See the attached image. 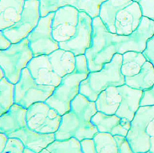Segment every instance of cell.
Returning <instances> with one entry per match:
<instances>
[{
	"label": "cell",
	"instance_id": "1",
	"mask_svg": "<svg viewBox=\"0 0 154 153\" xmlns=\"http://www.w3.org/2000/svg\"><path fill=\"white\" fill-rule=\"evenodd\" d=\"M154 35V21L142 17L137 29L129 35H119L108 31L100 17L92 20L91 43L85 55L90 72H98L111 62L116 54L128 51L142 53L147 40Z\"/></svg>",
	"mask_w": 154,
	"mask_h": 153
},
{
	"label": "cell",
	"instance_id": "2",
	"mask_svg": "<svg viewBox=\"0 0 154 153\" xmlns=\"http://www.w3.org/2000/svg\"><path fill=\"white\" fill-rule=\"evenodd\" d=\"M97 112L95 102L79 93L71 103V109L62 116L58 130L55 133L58 140L75 137L79 141L93 138L98 132L91 118Z\"/></svg>",
	"mask_w": 154,
	"mask_h": 153
},
{
	"label": "cell",
	"instance_id": "3",
	"mask_svg": "<svg viewBox=\"0 0 154 153\" xmlns=\"http://www.w3.org/2000/svg\"><path fill=\"white\" fill-rule=\"evenodd\" d=\"M75 64L74 55L59 48L48 55L33 57L27 68L38 84L56 87L63 77L73 72Z\"/></svg>",
	"mask_w": 154,
	"mask_h": 153
},
{
	"label": "cell",
	"instance_id": "4",
	"mask_svg": "<svg viewBox=\"0 0 154 153\" xmlns=\"http://www.w3.org/2000/svg\"><path fill=\"white\" fill-rule=\"evenodd\" d=\"M99 17L109 32L129 35L137 29L143 15L132 0H108L101 5Z\"/></svg>",
	"mask_w": 154,
	"mask_h": 153
},
{
	"label": "cell",
	"instance_id": "5",
	"mask_svg": "<svg viewBox=\"0 0 154 153\" xmlns=\"http://www.w3.org/2000/svg\"><path fill=\"white\" fill-rule=\"evenodd\" d=\"M75 58L73 72L62 78L60 84L45 102L62 116L70 110L71 102L80 93L81 82L90 73L85 54L75 56Z\"/></svg>",
	"mask_w": 154,
	"mask_h": 153
},
{
	"label": "cell",
	"instance_id": "6",
	"mask_svg": "<svg viewBox=\"0 0 154 153\" xmlns=\"http://www.w3.org/2000/svg\"><path fill=\"white\" fill-rule=\"evenodd\" d=\"M122 55L116 54L109 63L105 64L98 72H90L80 85V93L95 102L101 92L109 86L125 84V76L121 72Z\"/></svg>",
	"mask_w": 154,
	"mask_h": 153
},
{
	"label": "cell",
	"instance_id": "7",
	"mask_svg": "<svg viewBox=\"0 0 154 153\" xmlns=\"http://www.w3.org/2000/svg\"><path fill=\"white\" fill-rule=\"evenodd\" d=\"M134 153H154V105L140 106L126 136Z\"/></svg>",
	"mask_w": 154,
	"mask_h": 153
},
{
	"label": "cell",
	"instance_id": "8",
	"mask_svg": "<svg viewBox=\"0 0 154 153\" xmlns=\"http://www.w3.org/2000/svg\"><path fill=\"white\" fill-rule=\"evenodd\" d=\"M34 57L27 38L12 44L8 49L0 50V66L5 77L14 84L17 83L21 72Z\"/></svg>",
	"mask_w": 154,
	"mask_h": 153
},
{
	"label": "cell",
	"instance_id": "9",
	"mask_svg": "<svg viewBox=\"0 0 154 153\" xmlns=\"http://www.w3.org/2000/svg\"><path fill=\"white\" fill-rule=\"evenodd\" d=\"M55 89L54 86L38 84L26 67L15 85V103L28 109L36 103L45 102Z\"/></svg>",
	"mask_w": 154,
	"mask_h": 153
},
{
	"label": "cell",
	"instance_id": "10",
	"mask_svg": "<svg viewBox=\"0 0 154 153\" xmlns=\"http://www.w3.org/2000/svg\"><path fill=\"white\" fill-rule=\"evenodd\" d=\"M62 116L45 102L36 103L27 110L28 127L41 134L55 133L59 128Z\"/></svg>",
	"mask_w": 154,
	"mask_h": 153
},
{
	"label": "cell",
	"instance_id": "11",
	"mask_svg": "<svg viewBox=\"0 0 154 153\" xmlns=\"http://www.w3.org/2000/svg\"><path fill=\"white\" fill-rule=\"evenodd\" d=\"M54 12L40 17L37 26L27 37L34 57L48 55L59 47V43L52 34V23Z\"/></svg>",
	"mask_w": 154,
	"mask_h": 153
},
{
	"label": "cell",
	"instance_id": "12",
	"mask_svg": "<svg viewBox=\"0 0 154 153\" xmlns=\"http://www.w3.org/2000/svg\"><path fill=\"white\" fill-rule=\"evenodd\" d=\"M39 0L25 1L21 19L17 23L2 31L12 44L26 38L37 26L40 17Z\"/></svg>",
	"mask_w": 154,
	"mask_h": 153
},
{
	"label": "cell",
	"instance_id": "13",
	"mask_svg": "<svg viewBox=\"0 0 154 153\" xmlns=\"http://www.w3.org/2000/svg\"><path fill=\"white\" fill-rule=\"evenodd\" d=\"M79 11L71 6L59 8L54 12L52 23V34L58 43L66 42L75 34L79 20Z\"/></svg>",
	"mask_w": 154,
	"mask_h": 153
},
{
	"label": "cell",
	"instance_id": "14",
	"mask_svg": "<svg viewBox=\"0 0 154 153\" xmlns=\"http://www.w3.org/2000/svg\"><path fill=\"white\" fill-rule=\"evenodd\" d=\"M92 20L87 13L79 11V20L75 34L67 41L59 43L60 49L71 52L75 56L85 54L91 43Z\"/></svg>",
	"mask_w": 154,
	"mask_h": 153
},
{
	"label": "cell",
	"instance_id": "15",
	"mask_svg": "<svg viewBox=\"0 0 154 153\" xmlns=\"http://www.w3.org/2000/svg\"><path fill=\"white\" fill-rule=\"evenodd\" d=\"M108 0H39L40 16L44 17L59 8L71 6L79 11H84L92 18L99 17L103 3Z\"/></svg>",
	"mask_w": 154,
	"mask_h": 153
},
{
	"label": "cell",
	"instance_id": "16",
	"mask_svg": "<svg viewBox=\"0 0 154 153\" xmlns=\"http://www.w3.org/2000/svg\"><path fill=\"white\" fill-rule=\"evenodd\" d=\"M92 123L99 132H107L112 135L126 137L131 127V121L117 115H108L97 112L91 118Z\"/></svg>",
	"mask_w": 154,
	"mask_h": 153
},
{
	"label": "cell",
	"instance_id": "17",
	"mask_svg": "<svg viewBox=\"0 0 154 153\" xmlns=\"http://www.w3.org/2000/svg\"><path fill=\"white\" fill-rule=\"evenodd\" d=\"M122 100L115 115L131 121L140 107L143 91L131 88L127 84L117 87Z\"/></svg>",
	"mask_w": 154,
	"mask_h": 153
},
{
	"label": "cell",
	"instance_id": "18",
	"mask_svg": "<svg viewBox=\"0 0 154 153\" xmlns=\"http://www.w3.org/2000/svg\"><path fill=\"white\" fill-rule=\"evenodd\" d=\"M9 137H16L22 141L26 147L40 153L55 140V133L41 134L30 129L27 125L7 135Z\"/></svg>",
	"mask_w": 154,
	"mask_h": 153
},
{
	"label": "cell",
	"instance_id": "19",
	"mask_svg": "<svg viewBox=\"0 0 154 153\" xmlns=\"http://www.w3.org/2000/svg\"><path fill=\"white\" fill-rule=\"evenodd\" d=\"M27 109L14 103L0 117V132L8 135L27 125Z\"/></svg>",
	"mask_w": 154,
	"mask_h": 153
},
{
	"label": "cell",
	"instance_id": "20",
	"mask_svg": "<svg viewBox=\"0 0 154 153\" xmlns=\"http://www.w3.org/2000/svg\"><path fill=\"white\" fill-rule=\"evenodd\" d=\"M25 0H1L0 30L12 26L20 21Z\"/></svg>",
	"mask_w": 154,
	"mask_h": 153
},
{
	"label": "cell",
	"instance_id": "21",
	"mask_svg": "<svg viewBox=\"0 0 154 153\" xmlns=\"http://www.w3.org/2000/svg\"><path fill=\"white\" fill-rule=\"evenodd\" d=\"M122 100L117 87L109 86L100 93L95 101L97 112L114 115Z\"/></svg>",
	"mask_w": 154,
	"mask_h": 153
},
{
	"label": "cell",
	"instance_id": "22",
	"mask_svg": "<svg viewBox=\"0 0 154 153\" xmlns=\"http://www.w3.org/2000/svg\"><path fill=\"white\" fill-rule=\"evenodd\" d=\"M125 84L131 88L143 91L151 89L154 85V67L147 61L138 74L133 76L125 77Z\"/></svg>",
	"mask_w": 154,
	"mask_h": 153
},
{
	"label": "cell",
	"instance_id": "23",
	"mask_svg": "<svg viewBox=\"0 0 154 153\" xmlns=\"http://www.w3.org/2000/svg\"><path fill=\"white\" fill-rule=\"evenodd\" d=\"M147 60L142 53L128 51L122 55L121 72L125 77H130L139 73Z\"/></svg>",
	"mask_w": 154,
	"mask_h": 153
},
{
	"label": "cell",
	"instance_id": "24",
	"mask_svg": "<svg viewBox=\"0 0 154 153\" xmlns=\"http://www.w3.org/2000/svg\"><path fill=\"white\" fill-rule=\"evenodd\" d=\"M82 153L80 141L75 137L62 140L55 139L40 153Z\"/></svg>",
	"mask_w": 154,
	"mask_h": 153
},
{
	"label": "cell",
	"instance_id": "25",
	"mask_svg": "<svg viewBox=\"0 0 154 153\" xmlns=\"http://www.w3.org/2000/svg\"><path fill=\"white\" fill-rule=\"evenodd\" d=\"M15 85L5 77L0 80V116L15 103Z\"/></svg>",
	"mask_w": 154,
	"mask_h": 153
},
{
	"label": "cell",
	"instance_id": "26",
	"mask_svg": "<svg viewBox=\"0 0 154 153\" xmlns=\"http://www.w3.org/2000/svg\"><path fill=\"white\" fill-rule=\"evenodd\" d=\"M93 139L97 153H118L116 140L110 133L98 131Z\"/></svg>",
	"mask_w": 154,
	"mask_h": 153
},
{
	"label": "cell",
	"instance_id": "27",
	"mask_svg": "<svg viewBox=\"0 0 154 153\" xmlns=\"http://www.w3.org/2000/svg\"><path fill=\"white\" fill-rule=\"evenodd\" d=\"M25 147L21 140L16 137H9L2 153H22Z\"/></svg>",
	"mask_w": 154,
	"mask_h": 153
},
{
	"label": "cell",
	"instance_id": "28",
	"mask_svg": "<svg viewBox=\"0 0 154 153\" xmlns=\"http://www.w3.org/2000/svg\"><path fill=\"white\" fill-rule=\"evenodd\" d=\"M139 5L143 17L154 21V0H132Z\"/></svg>",
	"mask_w": 154,
	"mask_h": 153
},
{
	"label": "cell",
	"instance_id": "29",
	"mask_svg": "<svg viewBox=\"0 0 154 153\" xmlns=\"http://www.w3.org/2000/svg\"><path fill=\"white\" fill-rule=\"evenodd\" d=\"M118 148V153H133L126 137L121 135L113 136Z\"/></svg>",
	"mask_w": 154,
	"mask_h": 153
},
{
	"label": "cell",
	"instance_id": "30",
	"mask_svg": "<svg viewBox=\"0 0 154 153\" xmlns=\"http://www.w3.org/2000/svg\"><path fill=\"white\" fill-rule=\"evenodd\" d=\"M142 54L147 61L150 62L154 67V35L147 41L146 49Z\"/></svg>",
	"mask_w": 154,
	"mask_h": 153
},
{
	"label": "cell",
	"instance_id": "31",
	"mask_svg": "<svg viewBox=\"0 0 154 153\" xmlns=\"http://www.w3.org/2000/svg\"><path fill=\"white\" fill-rule=\"evenodd\" d=\"M82 153H97L93 138H85L80 141Z\"/></svg>",
	"mask_w": 154,
	"mask_h": 153
},
{
	"label": "cell",
	"instance_id": "32",
	"mask_svg": "<svg viewBox=\"0 0 154 153\" xmlns=\"http://www.w3.org/2000/svg\"><path fill=\"white\" fill-rule=\"evenodd\" d=\"M154 105V85L151 89L143 91L140 106Z\"/></svg>",
	"mask_w": 154,
	"mask_h": 153
},
{
	"label": "cell",
	"instance_id": "33",
	"mask_svg": "<svg viewBox=\"0 0 154 153\" xmlns=\"http://www.w3.org/2000/svg\"><path fill=\"white\" fill-rule=\"evenodd\" d=\"M11 42L0 31V50L8 49L12 44Z\"/></svg>",
	"mask_w": 154,
	"mask_h": 153
},
{
	"label": "cell",
	"instance_id": "34",
	"mask_svg": "<svg viewBox=\"0 0 154 153\" xmlns=\"http://www.w3.org/2000/svg\"><path fill=\"white\" fill-rule=\"evenodd\" d=\"M9 137L5 133H0V153H2L5 148Z\"/></svg>",
	"mask_w": 154,
	"mask_h": 153
},
{
	"label": "cell",
	"instance_id": "35",
	"mask_svg": "<svg viewBox=\"0 0 154 153\" xmlns=\"http://www.w3.org/2000/svg\"><path fill=\"white\" fill-rule=\"evenodd\" d=\"M23 153H35V152L30 148L25 147L23 150Z\"/></svg>",
	"mask_w": 154,
	"mask_h": 153
},
{
	"label": "cell",
	"instance_id": "36",
	"mask_svg": "<svg viewBox=\"0 0 154 153\" xmlns=\"http://www.w3.org/2000/svg\"><path fill=\"white\" fill-rule=\"evenodd\" d=\"M0 70H1V72H0V80H1L5 77V75L4 71L1 68Z\"/></svg>",
	"mask_w": 154,
	"mask_h": 153
},
{
	"label": "cell",
	"instance_id": "37",
	"mask_svg": "<svg viewBox=\"0 0 154 153\" xmlns=\"http://www.w3.org/2000/svg\"><path fill=\"white\" fill-rule=\"evenodd\" d=\"M25 1H26V0H25Z\"/></svg>",
	"mask_w": 154,
	"mask_h": 153
}]
</instances>
